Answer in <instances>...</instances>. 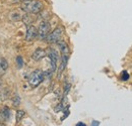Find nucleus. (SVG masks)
Here are the masks:
<instances>
[{"label": "nucleus", "instance_id": "obj_19", "mask_svg": "<svg viewBox=\"0 0 132 126\" xmlns=\"http://www.w3.org/2000/svg\"><path fill=\"white\" fill-rule=\"evenodd\" d=\"M23 1H28V0H10V2L11 3H21V2H23Z\"/></svg>", "mask_w": 132, "mask_h": 126}, {"label": "nucleus", "instance_id": "obj_17", "mask_svg": "<svg viewBox=\"0 0 132 126\" xmlns=\"http://www.w3.org/2000/svg\"><path fill=\"white\" fill-rule=\"evenodd\" d=\"M70 88H71V84L65 82V83H64V97H65L66 95L68 94V92L70 91Z\"/></svg>", "mask_w": 132, "mask_h": 126}, {"label": "nucleus", "instance_id": "obj_12", "mask_svg": "<svg viewBox=\"0 0 132 126\" xmlns=\"http://www.w3.org/2000/svg\"><path fill=\"white\" fill-rule=\"evenodd\" d=\"M11 102H12V106H13V107H17V106L20 104V97L17 94H15L14 97H12Z\"/></svg>", "mask_w": 132, "mask_h": 126}, {"label": "nucleus", "instance_id": "obj_22", "mask_svg": "<svg viewBox=\"0 0 132 126\" xmlns=\"http://www.w3.org/2000/svg\"><path fill=\"white\" fill-rule=\"evenodd\" d=\"M3 74H4V70H3V69L1 68V66H0V76L3 75Z\"/></svg>", "mask_w": 132, "mask_h": 126}, {"label": "nucleus", "instance_id": "obj_11", "mask_svg": "<svg viewBox=\"0 0 132 126\" xmlns=\"http://www.w3.org/2000/svg\"><path fill=\"white\" fill-rule=\"evenodd\" d=\"M21 18H22V15H21L18 11H12V12L10 13V19L13 20V21H18V20H20Z\"/></svg>", "mask_w": 132, "mask_h": 126}, {"label": "nucleus", "instance_id": "obj_15", "mask_svg": "<svg viewBox=\"0 0 132 126\" xmlns=\"http://www.w3.org/2000/svg\"><path fill=\"white\" fill-rule=\"evenodd\" d=\"M26 115V112L23 110H18L16 112V122H19L22 118H23V116Z\"/></svg>", "mask_w": 132, "mask_h": 126}, {"label": "nucleus", "instance_id": "obj_23", "mask_svg": "<svg viewBox=\"0 0 132 126\" xmlns=\"http://www.w3.org/2000/svg\"><path fill=\"white\" fill-rule=\"evenodd\" d=\"M2 119H3V117H2V114H1V113H0V122H1V121H2Z\"/></svg>", "mask_w": 132, "mask_h": 126}, {"label": "nucleus", "instance_id": "obj_16", "mask_svg": "<svg viewBox=\"0 0 132 126\" xmlns=\"http://www.w3.org/2000/svg\"><path fill=\"white\" fill-rule=\"evenodd\" d=\"M0 66H1V68L5 71V70H7V68H8V63H7V61H6L5 59L1 58V59H0Z\"/></svg>", "mask_w": 132, "mask_h": 126}, {"label": "nucleus", "instance_id": "obj_9", "mask_svg": "<svg viewBox=\"0 0 132 126\" xmlns=\"http://www.w3.org/2000/svg\"><path fill=\"white\" fill-rule=\"evenodd\" d=\"M57 45H58V47L60 48V51H61L62 55H69L70 49H69L68 45L66 44L64 40H58L57 41Z\"/></svg>", "mask_w": 132, "mask_h": 126}, {"label": "nucleus", "instance_id": "obj_6", "mask_svg": "<svg viewBox=\"0 0 132 126\" xmlns=\"http://www.w3.org/2000/svg\"><path fill=\"white\" fill-rule=\"evenodd\" d=\"M46 56H47V51H46L44 48L39 47V48H37L33 52L32 59H33L34 61H36V62H39V61H41L42 59H44Z\"/></svg>", "mask_w": 132, "mask_h": 126}, {"label": "nucleus", "instance_id": "obj_10", "mask_svg": "<svg viewBox=\"0 0 132 126\" xmlns=\"http://www.w3.org/2000/svg\"><path fill=\"white\" fill-rule=\"evenodd\" d=\"M21 20H22V22L26 24V25H31L32 23H33V18L31 17L30 15V13H27V14H24V15H22V18H21Z\"/></svg>", "mask_w": 132, "mask_h": 126}, {"label": "nucleus", "instance_id": "obj_14", "mask_svg": "<svg viewBox=\"0 0 132 126\" xmlns=\"http://www.w3.org/2000/svg\"><path fill=\"white\" fill-rule=\"evenodd\" d=\"M15 62H16L17 68H18V69H21L22 66H23V59H22V57H21V56H17Z\"/></svg>", "mask_w": 132, "mask_h": 126}, {"label": "nucleus", "instance_id": "obj_13", "mask_svg": "<svg viewBox=\"0 0 132 126\" xmlns=\"http://www.w3.org/2000/svg\"><path fill=\"white\" fill-rule=\"evenodd\" d=\"M1 114H2L3 120H4V119H5V120L9 119V116H10V112H9V109H8L7 107H4V108L2 109V112H1Z\"/></svg>", "mask_w": 132, "mask_h": 126}, {"label": "nucleus", "instance_id": "obj_8", "mask_svg": "<svg viewBox=\"0 0 132 126\" xmlns=\"http://www.w3.org/2000/svg\"><path fill=\"white\" fill-rule=\"evenodd\" d=\"M68 59H69V55H62V58H61V63L59 66V69H58V78H60L62 72L65 70L66 65L68 63Z\"/></svg>", "mask_w": 132, "mask_h": 126}, {"label": "nucleus", "instance_id": "obj_18", "mask_svg": "<svg viewBox=\"0 0 132 126\" xmlns=\"http://www.w3.org/2000/svg\"><path fill=\"white\" fill-rule=\"evenodd\" d=\"M129 79V75H128V73L127 72H123L122 73V76H121V80L122 81H127V80Z\"/></svg>", "mask_w": 132, "mask_h": 126}, {"label": "nucleus", "instance_id": "obj_3", "mask_svg": "<svg viewBox=\"0 0 132 126\" xmlns=\"http://www.w3.org/2000/svg\"><path fill=\"white\" fill-rule=\"evenodd\" d=\"M62 34H63V28L62 27H57L51 33L48 34V36L46 37V40L48 43H57L58 40H60Z\"/></svg>", "mask_w": 132, "mask_h": 126}, {"label": "nucleus", "instance_id": "obj_24", "mask_svg": "<svg viewBox=\"0 0 132 126\" xmlns=\"http://www.w3.org/2000/svg\"><path fill=\"white\" fill-rule=\"evenodd\" d=\"M0 126H3V125H2V124H0Z\"/></svg>", "mask_w": 132, "mask_h": 126}, {"label": "nucleus", "instance_id": "obj_7", "mask_svg": "<svg viewBox=\"0 0 132 126\" xmlns=\"http://www.w3.org/2000/svg\"><path fill=\"white\" fill-rule=\"evenodd\" d=\"M44 9V4L39 0H34L33 8H32V14H38Z\"/></svg>", "mask_w": 132, "mask_h": 126}, {"label": "nucleus", "instance_id": "obj_2", "mask_svg": "<svg viewBox=\"0 0 132 126\" xmlns=\"http://www.w3.org/2000/svg\"><path fill=\"white\" fill-rule=\"evenodd\" d=\"M50 32V23L48 21L44 20L40 23L39 25V29H38V36L40 37V39H44L48 36Z\"/></svg>", "mask_w": 132, "mask_h": 126}, {"label": "nucleus", "instance_id": "obj_1", "mask_svg": "<svg viewBox=\"0 0 132 126\" xmlns=\"http://www.w3.org/2000/svg\"><path fill=\"white\" fill-rule=\"evenodd\" d=\"M43 80H44V73L41 70H36L31 74L29 78V84L33 88H36L43 82Z\"/></svg>", "mask_w": 132, "mask_h": 126}, {"label": "nucleus", "instance_id": "obj_20", "mask_svg": "<svg viewBox=\"0 0 132 126\" xmlns=\"http://www.w3.org/2000/svg\"><path fill=\"white\" fill-rule=\"evenodd\" d=\"M99 125H100V122L97 121V120H94V121L92 122V126H99Z\"/></svg>", "mask_w": 132, "mask_h": 126}, {"label": "nucleus", "instance_id": "obj_5", "mask_svg": "<svg viewBox=\"0 0 132 126\" xmlns=\"http://www.w3.org/2000/svg\"><path fill=\"white\" fill-rule=\"evenodd\" d=\"M38 36V29L34 26V25H30L27 29V33H26V40L27 41H33L34 39Z\"/></svg>", "mask_w": 132, "mask_h": 126}, {"label": "nucleus", "instance_id": "obj_4", "mask_svg": "<svg viewBox=\"0 0 132 126\" xmlns=\"http://www.w3.org/2000/svg\"><path fill=\"white\" fill-rule=\"evenodd\" d=\"M47 55H48V57H49V59H50V62H51V72L54 73V72L56 71L57 63H58V59H59L58 52H57L55 49L50 48Z\"/></svg>", "mask_w": 132, "mask_h": 126}, {"label": "nucleus", "instance_id": "obj_21", "mask_svg": "<svg viewBox=\"0 0 132 126\" xmlns=\"http://www.w3.org/2000/svg\"><path fill=\"white\" fill-rule=\"evenodd\" d=\"M75 126H86V125H85L83 122H78V123H77V124H76Z\"/></svg>", "mask_w": 132, "mask_h": 126}]
</instances>
